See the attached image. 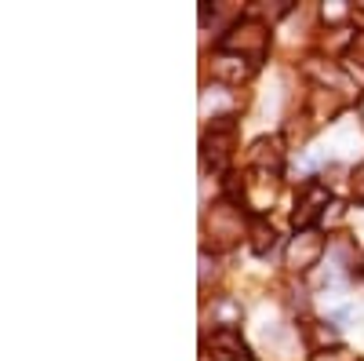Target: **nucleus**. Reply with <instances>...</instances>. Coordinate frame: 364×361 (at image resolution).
<instances>
[{"mask_svg":"<svg viewBox=\"0 0 364 361\" xmlns=\"http://www.w3.org/2000/svg\"><path fill=\"white\" fill-rule=\"evenodd\" d=\"M248 245L255 256H269L273 248H277V230H273V223H266V216H252L248 223Z\"/></svg>","mask_w":364,"mask_h":361,"instance_id":"nucleus-7","label":"nucleus"},{"mask_svg":"<svg viewBox=\"0 0 364 361\" xmlns=\"http://www.w3.org/2000/svg\"><path fill=\"white\" fill-rule=\"evenodd\" d=\"M331 204V190L324 179H306L299 187V197H295V212H291V223H295V234L299 230H317L321 216L328 212Z\"/></svg>","mask_w":364,"mask_h":361,"instance_id":"nucleus-3","label":"nucleus"},{"mask_svg":"<svg viewBox=\"0 0 364 361\" xmlns=\"http://www.w3.org/2000/svg\"><path fill=\"white\" fill-rule=\"evenodd\" d=\"M248 164H252L255 172L277 175L281 164H284V142H281V135H262V139H255L252 150H248Z\"/></svg>","mask_w":364,"mask_h":361,"instance_id":"nucleus-6","label":"nucleus"},{"mask_svg":"<svg viewBox=\"0 0 364 361\" xmlns=\"http://www.w3.org/2000/svg\"><path fill=\"white\" fill-rule=\"evenodd\" d=\"M233 146H237V117L233 113L211 117V125L200 139V164L211 172H226V164L233 157Z\"/></svg>","mask_w":364,"mask_h":361,"instance_id":"nucleus-2","label":"nucleus"},{"mask_svg":"<svg viewBox=\"0 0 364 361\" xmlns=\"http://www.w3.org/2000/svg\"><path fill=\"white\" fill-rule=\"evenodd\" d=\"M324 252H328V241L321 230H299L284 248V266L291 274H306L324 259Z\"/></svg>","mask_w":364,"mask_h":361,"instance_id":"nucleus-4","label":"nucleus"},{"mask_svg":"<svg viewBox=\"0 0 364 361\" xmlns=\"http://www.w3.org/2000/svg\"><path fill=\"white\" fill-rule=\"evenodd\" d=\"M266 48H269V26L262 19H237L219 37V51L248 58L252 66H259L266 58Z\"/></svg>","mask_w":364,"mask_h":361,"instance_id":"nucleus-1","label":"nucleus"},{"mask_svg":"<svg viewBox=\"0 0 364 361\" xmlns=\"http://www.w3.org/2000/svg\"><path fill=\"white\" fill-rule=\"evenodd\" d=\"M240 230H245V219H240V208L237 204L219 201L215 208H211L208 234H211V245H215V248H230L233 241L240 237Z\"/></svg>","mask_w":364,"mask_h":361,"instance_id":"nucleus-5","label":"nucleus"},{"mask_svg":"<svg viewBox=\"0 0 364 361\" xmlns=\"http://www.w3.org/2000/svg\"><path fill=\"white\" fill-rule=\"evenodd\" d=\"M346 58H357V63L364 66V29H357V33H353V41L346 48Z\"/></svg>","mask_w":364,"mask_h":361,"instance_id":"nucleus-10","label":"nucleus"},{"mask_svg":"<svg viewBox=\"0 0 364 361\" xmlns=\"http://www.w3.org/2000/svg\"><path fill=\"white\" fill-rule=\"evenodd\" d=\"M357 110H360V120H364V95H360V103H357Z\"/></svg>","mask_w":364,"mask_h":361,"instance_id":"nucleus-12","label":"nucleus"},{"mask_svg":"<svg viewBox=\"0 0 364 361\" xmlns=\"http://www.w3.org/2000/svg\"><path fill=\"white\" fill-rule=\"evenodd\" d=\"M302 336H306V347L314 354H321V350L339 343V333L331 328V321H306V325H302Z\"/></svg>","mask_w":364,"mask_h":361,"instance_id":"nucleus-9","label":"nucleus"},{"mask_svg":"<svg viewBox=\"0 0 364 361\" xmlns=\"http://www.w3.org/2000/svg\"><path fill=\"white\" fill-rule=\"evenodd\" d=\"M252 63L248 58H240V55H226V51H219V58H215V77L219 80H226V84H240V80H248L252 77Z\"/></svg>","mask_w":364,"mask_h":361,"instance_id":"nucleus-8","label":"nucleus"},{"mask_svg":"<svg viewBox=\"0 0 364 361\" xmlns=\"http://www.w3.org/2000/svg\"><path fill=\"white\" fill-rule=\"evenodd\" d=\"M350 187H353V201L364 204V161L353 168V183H350Z\"/></svg>","mask_w":364,"mask_h":361,"instance_id":"nucleus-11","label":"nucleus"}]
</instances>
